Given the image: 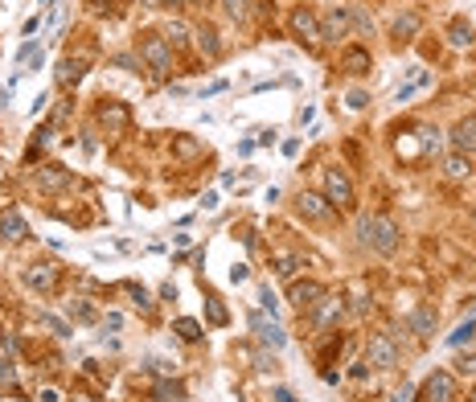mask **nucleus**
<instances>
[{
  "label": "nucleus",
  "instance_id": "nucleus-41",
  "mask_svg": "<svg viewBox=\"0 0 476 402\" xmlns=\"http://www.w3.org/2000/svg\"><path fill=\"white\" fill-rule=\"evenodd\" d=\"M177 152H181V156H193V152H197V144H193V140H181V144H177Z\"/></svg>",
  "mask_w": 476,
  "mask_h": 402
},
{
  "label": "nucleus",
  "instance_id": "nucleus-10",
  "mask_svg": "<svg viewBox=\"0 0 476 402\" xmlns=\"http://www.w3.org/2000/svg\"><path fill=\"white\" fill-rule=\"evenodd\" d=\"M300 214L304 218H312V222H333L337 218V210H333V201L329 197H321V193H300Z\"/></svg>",
  "mask_w": 476,
  "mask_h": 402
},
{
  "label": "nucleus",
  "instance_id": "nucleus-24",
  "mask_svg": "<svg viewBox=\"0 0 476 402\" xmlns=\"http://www.w3.org/2000/svg\"><path fill=\"white\" fill-rule=\"evenodd\" d=\"M156 399L160 402H181L185 390H181V382H156Z\"/></svg>",
  "mask_w": 476,
  "mask_h": 402
},
{
  "label": "nucleus",
  "instance_id": "nucleus-20",
  "mask_svg": "<svg viewBox=\"0 0 476 402\" xmlns=\"http://www.w3.org/2000/svg\"><path fill=\"white\" fill-rule=\"evenodd\" d=\"M419 29H423V16H419V12H403V16L394 21V29H390V33H394L399 41H411Z\"/></svg>",
  "mask_w": 476,
  "mask_h": 402
},
{
  "label": "nucleus",
  "instance_id": "nucleus-29",
  "mask_svg": "<svg viewBox=\"0 0 476 402\" xmlns=\"http://www.w3.org/2000/svg\"><path fill=\"white\" fill-rule=\"evenodd\" d=\"M349 12H353V29H358L362 37H374V21H370L362 8H349Z\"/></svg>",
  "mask_w": 476,
  "mask_h": 402
},
{
  "label": "nucleus",
  "instance_id": "nucleus-3",
  "mask_svg": "<svg viewBox=\"0 0 476 402\" xmlns=\"http://www.w3.org/2000/svg\"><path fill=\"white\" fill-rule=\"evenodd\" d=\"M394 362H399V345H394V337H390V333L370 337V345H366V366H374V370H390Z\"/></svg>",
  "mask_w": 476,
  "mask_h": 402
},
{
  "label": "nucleus",
  "instance_id": "nucleus-13",
  "mask_svg": "<svg viewBox=\"0 0 476 402\" xmlns=\"http://www.w3.org/2000/svg\"><path fill=\"white\" fill-rule=\"evenodd\" d=\"M82 74H86V62H82V58H62V62H58V86H62V90H74V86L82 82Z\"/></svg>",
  "mask_w": 476,
  "mask_h": 402
},
{
  "label": "nucleus",
  "instance_id": "nucleus-25",
  "mask_svg": "<svg viewBox=\"0 0 476 402\" xmlns=\"http://www.w3.org/2000/svg\"><path fill=\"white\" fill-rule=\"evenodd\" d=\"M173 329L181 333V341H201V325H197V321H189V316H181Z\"/></svg>",
  "mask_w": 476,
  "mask_h": 402
},
{
  "label": "nucleus",
  "instance_id": "nucleus-14",
  "mask_svg": "<svg viewBox=\"0 0 476 402\" xmlns=\"http://www.w3.org/2000/svg\"><path fill=\"white\" fill-rule=\"evenodd\" d=\"M25 284H29L33 292H49V288L58 284V267H49V263H33V267L25 271Z\"/></svg>",
  "mask_w": 476,
  "mask_h": 402
},
{
  "label": "nucleus",
  "instance_id": "nucleus-38",
  "mask_svg": "<svg viewBox=\"0 0 476 402\" xmlns=\"http://www.w3.org/2000/svg\"><path fill=\"white\" fill-rule=\"evenodd\" d=\"M247 275H251V271H247V263H238V267H230V279H234V284H242Z\"/></svg>",
  "mask_w": 476,
  "mask_h": 402
},
{
  "label": "nucleus",
  "instance_id": "nucleus-37",
  "mask_svg": "<svg viewBox=\"0 0 476 402\" xmlns=\"http://www.w3.org/2000/svg\"><path fill=\"white\" fill-rule=\"evenodd\" d=\"M366 103H370V99H366V95H362V90H353V95H349V107H353V111H362V107H366Z\"/></svg>",
  "mask_w": 476,
  "mask_h": 402
},
{
  "label": "nucleus",
  "instance_id": "nucleus-39",
  "mask_svg": "<svg viewBox=\"0 0 476 402\" xmlns=\"http://www.w3.org/2000/svg\"><path fill=\"white\" fill-rule=\"evenodd\" d=\"M41 325H45V329H53V333H62V337H66V325H62V321H53V316H41Z\"/></svg>",
  "mask_w": 476,
  "mask_h": 402
},
{
  "label": "nucleus",
  "instance_id": "nucleus-26",
  "mask_svg": "<svg viewBox=\"0 0 476 402\" xmlns=\"http://www.w3.org/2000/svg\"><path fill=\"white\" fill-rule=\"evenodd\" d=\"M123 292H127V296H131V304H136V308H140V312H148V308H152V300H148V292H144V288H140V284H123Z\"/></svg>",
  "mask_w": 476,
  "mask_h": 402
},
{
  "label": "nucleus",
  "instance_id": "nucleus-1",
  "mask_svg": "<svg viewBox=\"0 0 476 402\" xmlns=\"http://www.w3.org/2000/svg\"><path fill=\"white\" fill-rule=\"evenodd\" d=\"M358 234H362V242L374 247L378 255H394V251H399V226H394L386 214H366V218L358 222Z\"/></svg>",
  "mask_w": 476,
  "mask_h": 402
},
{
  "label": "nucleus",
  "instance_id": "nucleus-23",
  "mask_svg": "<svg viewBox=\"0 0 476 402\" xmlns=\"http://www.w3.org/2000/svg\"><path fill=\"white\" fill-rule=\"evenodd\" d=\"M473 337H476V321L468 316V321H464V325H460V329H456V333L448 337V345H452V349H460V345H468Z\"/></svg>",
  "mask_w": 476,
  "mask_h": 402
},
{
  "label": "nucleus",
  "instance_id": "nucleus-34",
  "mask_svg": "<svg viewBox=\"0 0 476 402\" xmlns=\"http://www.w3.org/2000/svg\"><path fill=\"white\" fill-rule=\"evenodd\" d=\"M275 275L292 279V275H296V255H279V267H275Z\"/></svg>",
  "mask_w": 476,
  "mask_h": 402
},
{
  "label": "nucleus",
  "instance_id": "nucleus-21",
  "mask_svg": "<svg viewBox=\"0 0 476 402\" xmlns=\"http://www.w3.org/2000/svg\"><path fill=\"white\" fill-rule=\"evenodd\" d=\"M193 37H197V49H201L205 58H218V53H222V41H218V29H210V25H201V29H193Z\"/></svg>",
  "mask_w": 476,
  "mask_h": 402
},
{
  "label": "nucleus",
  "instance_id": "nucleus-18",
  "mask_svg": "<svg viewBox=\"0 0 476 402\" xmlns=\"http://www.w3.org/2000/svg\"><path fill=\"white\" fill-rule=\"evenodd\" d=\"M341 312H345V304H341V296H325L312 321H316V329H329V325H333V321H337Z\"/></svg>",
  "mask_w": 476,
  "mask_h": 402
},
{
  "label": "nucleus",
  "instance_id": "nucleus-2",
  "mask_svg": "<svg viewBox=\"0 0 476 402\" xmlns=\"http://www.w3.org/2000/svg\"><path fill=\"white\" fill-rule=\"evenodd\" d=\"M140 58L156 70V74H168L173 70V45L164 41V33H140Z\"/></svg>",
  "mask_w": 476,
  "mask_h": 402
},
{
  "label": "nucleus",
  "instance_id": "nucleus-45",
  "mask_svg": "<svg viewBox=\"0 0 476 402\" xmlns=\"http://www.w3.org/2000/svg\"><path fill=\"white\" fill-rule=\"evenodd\" d=\"M407 399H411V386H403V390H399V394H394L390 402H407Z\"/></svg>",
  "mask_w": 476,
  "mask_h": 402
},
{
  "label": "nucleus",
  "instance_id": "nucleus-40",
  "mask_svg": "<svg viewBox=\"0 0 476 402\" xmlns=\"http://www.w3.org/2000/svg\"><path fill=\"white\" fill-rule=\"evenodd\" d=\"M140 4H144V8H168V4H173V8H177L181 0H140Z\"/></svg>",
  "mask_w": 476,
  "mask_h": 402
},
{
  "label": "nucleus",
  "instance_id": "nucleus-8",
  "mask_svg": "<svg viewBox=\"0 0 476 402\" xmlns=\"http://www.w3.org/2000/svg\"><path fill=\"white\" fill-rule=\"evenodd\" d=\"M251 329H255V337H259L263 345H271V349H284V345H288V333L279 329V321H275V316L251 312Z\"/></svg>",
  "mask_w": 476,
  "mask_h": 402
},
{
  "label": "nucleus",
  "instance_id": "nucleus-32",
  "mask_svg": "<svg viewBox=\"0 0 476 402\" xmlns=\"http://www.w3.org/2000/svg\"><path fill=\"white\" fill-rule=\"evenodd\" d=\"M0 386H8V390L16 386V370H12V362L4 353H0Z\"/></svg>",
  "mask_w": 476,
  "mask_h": 402
},
{
  "label": "nucleus",
  "instance_id": "nucleus-36",
  "mask_svg": "<svg viewBox=\"0 0 476 402\" xmlns=\"http://www.w3.org/2000/svg\"><path fill=\"white\" fill-rule=\"evenodd\" d=\"M115 66H123V70H136V66H140V62H136V58H131V53H119V58H115Z\"/></svg>",
  "mask_w": 476,
  "mask_h": 402
},
{
  "label": "nucleus",
  "instance_id": "nucleus-42",
  "mask_svg": "<svg viewBox=\"0 0 476 402\" xmlns=\"http://www.w3.org/2000/svg\"><path fill=\"white\" fill-rule=\"evenodd\" d=\"M255 362H259V370H275V357H267V353H259Z\"/></svg>",
  "mask_w": 476,
  "mask_h": 402
},
{
  "label": "nucleus",
  "instance_id": "nucleus-5",
  "mask_svg": "<svg viewBox=\"0 0 476 402\" xmlns=\"http://www.w3.org/2000/svg\"><path fill=\"white\" fill-rule=\"evenodd\" d=\"M325 197L337 205V210H349L353 205V185L345 177V168H325Z\"/></svg>",
  "mask_w": 476,
  "mask_h": 402
},
{
  "label": "nucleus",
  "instance_id": "nucleus-30",
  "mask_svg": "<svg viewBox=\"0 0 476 402\" xmlns=\"http://www.w3.org/2000/svg\"><path fill=\"white\" fill-rule=\"evenodd\" d=\"M444 168H448V177H468V168H473V164L456 152V156H448V164H444Z\"/></svg>",
  "mask_w": 476,
  "mask_h": 402
},
{
  "label": "nucleus",
  "instance_id": "nucleus-43",
  "mask_svg": "<svg viewBox=\"0 0 476 402\" xmlns=\"http://www.w3.org/2000/svg\"><path fill=\"white\" fill-rule=\"evenodd\" d=\"M275 402H296V394H292V390H284V386H279V390H275Z\"/></svg>",
  "mask_w": 476,
  "mask_h": 402
},
{
  "label": "nucleus",
  "instance_id": "nucleus-35",
  "mask_svg": "<svg viewBox=\"0 0 476 402\" xmlns=\"http://www.w3.org/2000/svg\"><path fill=\"white\" fill-rule=\"evenodd\" d=\"M259 304H263V308L275 316V292H271V288H263V292H259Z\"/></svg>",
  "mask_w": 476,
  "mask_h": 402
},
{
  "label": "nucleus",
  "instance_id": "nucleus-17",
  "mask_svg": "<svg viewBox=\"0 0 476 402\" xmlns=\"http://www.w3.org/2000/svg\"><path fill=\"white\" fill-rule=\"evenodd\" d=\"M341 66H345L349 74H366L374 62H370V49H362V45H349V49L341 53Z\"/></svg>",
  "mask_w": 476,
  "mask_h": 402
},
{
  "label": "nucleus",
  "instance_id": "nucleus-28",
  "mask_svg": "<svg viewBox=\"0 0 476 402\" xmlns=\"http://www.w3.org/2000/svg\"><path fill=\"white\" fill-rule=\"evenodd\" d=\"M205 316H210V325H226V321H230L226 308L218 304V296H205Z\"/></svg>",
  "mask_w": 476,
  "mask_h": 402
},
{
  "label": "nucleus",
  "instance_id": "nucleus-11",
  "mask_svg": "<svg viewBox=\"0 0 476 402\" xmlns=\"http://www.w3.org/2000/svg\"><path fill=\"white\" fill-rule=\"evenodd\" d=\"M74 185V177H70V168H62V164H45L41 173H37V189L41 193H62V189H70Z\"/></svg>",
  "mask_w": 476,
  "mask_h": 402
},
{
  "label": "nucleus",
  "instance_id": "nucleus-19",
  "mask_svg": "<svg viewBox=\"0 0 476 402\" xmlns=\"http://www.w3.org/2000/svg\"><path fill=\"white\" fill-rule=\"evenodd\" d=\"M0 234L12 238V242H21V238L29 234V226H25V218H21L16 210H4V218H0Z\"/></svg>",
  "mask_w": 476,
  "mask_h": 402
},
{
  "label": "nucleus",
  "instance_id": "nucleus-7",
  "mask_svg": "<svg viewBox=\"0 0 476 402\" xmlns=\"http://www.w3.org/2000/svg\"><path fill=\"white\" fill-rule=\"evenodd\" d=\"M423 402H456V378L448 370H436L427 382H423Z\"/></svg>",
  "mask_w": 476,
  "mask_h": 402
},
{
  "label": "nucleus",
  "instance_id": "nucleus-6",
  "mask_svg": "<svg viewBox=\"0 0 476 402\" xmlns=\"http://www.w3.org/2000/svg\"><path fill=\"white\" fill-rule=\"evenodd\" d=\"M292 33H296L308 49H316V45L325 41V37H321V16H316L312 8H296V12H292Z\"/></svg>",
  "mask_w": 476,
  "mask_h": 402
},
{
  "label": "nucleus",
  "instance_id": "nucleus-31",
  "mask_svg": "<svg viewBox=\"0 0 476 402\" xmlns=\"http://www.w3.org/2000/svg\"><path fill=\"white\" fill-rule=\"evenodd\" d=\"M222 8H226V16H234V21H247V12H251L247 0H222Z\"/></svg>",
  "mask_w": 476,
  "mask_h": 402
},
{
  "label": "nucleus",
  "instance_id": "nucleus-44",
  "mask_svg": "<svg viewBox=\"0 0 476 402\" xmlns=\"http://www.w3.org/2000/svg\"><path fill=\"white\" fill-rule=\"evenodd\" d=\"M41 402H62V394L58 390H41Z\"/></svg>",
  "mask_w": 476,
  "mask_h": 402
},
{
  "label": "nucleus",
  "instance_id": "nucleus-15",
  "mask_svg": "<svg viewBox=\"0 0 476 402\" xmlns=\"http://www.w3.org/2000/svg\"><path fill=\"white\" fill-rule=\"evenodd\" d=\"M452 148H456V152H476V115H468V119L456 123V131H452Z\"/></svg>",
  "mask_w": 476,
  "mask_h": 402
},
{
  "label": "nucleus",
  "instance_id": "nucleus-16",
  "mask_svg": "<svg viewBox=\"0 0 476 402\" xmlns=\"http://www.w3.org/2000/svg\"><path fill=\"white\" fill-rule=\"evenodd\" d=\"M99 123H107V131H123V127H127V107L103 99V107H99Z\"/></svg>",
  "mask_w": 476,
  "mask_h": 402
},
{
  "label": "nucleus",
  "instance_id": "nucleus-9",
  "mask_svg": "<svg viewBox=\"0 0 476 402\" xmlns=\"http://www.w3.org/2000/svg\"><path fill=\"white\" fill-rule=\"evenodd\" d=\"M325 296H329V292H325V284H316V279H300V284H292V292H288V300H292L300 312L316 308Z\"/></svg>",
  "mask_w": 476,
  "mask_h": 402
},
{
  "label": "nucleus",
  "instance_id": "nucleus-33",
  "mask_svg": "<svg viewBox=\"0 0 476 402\" xmlns=\"http://www.w3.org/2000/svg\"><path fill=\"white\" fill-rule=\"evenodd\" d=\"M468 41H473V29H468L464 21H456V25H452V45H468Z\"/></svg>",
  "mask_w": 476,
  "mask_h": 402
},
{
  "label": "nucleus",
  "instance_id": "nucleus-4",
  "mask_svg": "<svg viewBox=\"0 0 476 402\" xmlns=\"http://www.w3.org/2000/svg\"><path fill=\"white\" fill-rule=\"evenodd\" d=\"M349 29H353V12H349L345 4H333V8L321 16V37H325V41H341V37H349Z\"/></svg>",
  "mask_w": 476,
  "mask_h": 402
},
{
  "label": "nucleus",
  "instance_id": "nucleus-27",
  "mask_svg": "<svg viewBox=\"0 0 476 402\" xmlns=\"http://www.w3.org/2000/svg\"><path fill=\"white\" fill-rule=\"evenodd\" d=\"M66 312H70L74 321H82V325H86V321H95V308H90L86 300H70V304H66Z\"/></svg>",
  "mask_w": 476,
  "mask_h": 402
},
{
  "label": "nucleus",
  "instance_id": "nucleus-12",
  "mask_svg": "<svg viewBox=\"0 0 476 402\" xmlns=\"http://www.w3.org/2000/svg\"><path fill=\"white\" fill-rule=\"evenodd\" d=\"M407 325H411V333H415V337H423V341H427V337L436 333V325H440V312H436L431 304H419V308L411 312V321H407Z\"/></svg>",
  "mask_w": 476,
  "mask_h": 402
},
{
  "label": "nucleus",
  "instance_id": "nucleus-22",
  "mask_svg": "<svg viewBox=\"0 0 476 402\" xmlns=\"http://www.w3.org/2000/svg\"><path fill=\"white\" fill-rule=\"evenodd\" d=\"M189 33H193V29H189L185 21H168V25H164V41H168V45H185Z\"/></svg>",
  "mask_w": 476,
  "mask_h": 402
},
{
  "label": "nucleus",
  "instance_id": "nucleus-46",
  "mask_svg": "<svg viewBox=\"0 0 476 402\" xmlns=\"http://www.w3.org/2000/svg\"><path fill=\"white\" fill-rule=\"evenodd\" d=\"M473 402H476V390H473Z\"/></svg>",
  "mask_w": 476,
  "mask_h": 402
}]
</instances>
